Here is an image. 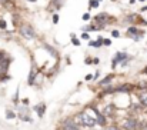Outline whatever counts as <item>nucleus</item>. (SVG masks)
Returning <instances> with one entry per match:
<instances>
[{
  "mask_svg": "<svg viewBox=\"0 0 147 130\" xmlns=\"http://www.w3.org/2000/svg\"><path fill=\"white\" fill-rule=\"evenodd\" d=\"M84 79H86V80H92V79H93V77H92V74H87V76H86V77H84Z\"/></svg>",
  "mask_w": 147,
  "mask_h": 130,
  "instance_id": "obj_27",
  "label": "nucleus"
},
{
  "mask_svg": "<svg viewBox=\"0 0 147 130\" xmlns=\"http://www.w3.org/2000/svg\"><path fill=\"white\" fill-rule=\"evenodd\" d=\"M94 20H96V23H97L100 27H103V26H106L107 22H109V14H107V13H100V14H97V16L94 17Z\"/></svg>",
  "mask_w": 147,
  "mask_h": 130,
  "instance_id": "obj_7",
  "label": "nucleus"
},
{
  "mask_svg": "<svg viewBox=\"0 0 147 130\" xmlns=\"http://www.w3.org/2000/svg\"><path fill=\"white\" fill-rule=\"evenodd\" d=\"M107 130H120V129H119L117 126H110V127H109Z\"/></svg>",
  "mask_w": 147,
  "mask_h": 130,
  "instance_id": "obj_26",
  "label": "nucleus"
},
{
  "mask_svg": "<svg viewBox=\"0 0 147 130\" xmlns=\"http://www.w3.org/2000/svg\"><path fill=\"white\" fill-rule=\"evenodd\" d=\"M140 1H144V0H140Z\"/></svg>",
  "mask_w": 147,
  "mask_h": 130,
  "instance_id": "obj_33",
  "label": "nucleus"
},
{
  "mask_svg": "<svg viewBox=\"0 0 147 130\" xmlns=\"http://www.w3.org/2000/svg\"><path fill=\"white\" fill-rule=\"evenodd\" d=\"M53 23H59V16H57V14L53 16Z\"/></svg>",
  "mask_w": 147,
  "mask_h": 130,
  "instance_id": "obj_22",
  "label": "nucleus"
},
{
  "mask_svg": "<svg viewBox=\"0 0 147 130\" xmlns=\"http://www.w3.org/2000/svg\"><path fill=\"white\" fill-rule=\"evenodd\" d=\"M82 37H83V39H84V40H87V39H89V35H87V33H86V32H84V33H83V35H82Z\"/></svg>",
  "mask_w": 147,
  "mask_h": 130,
  "instance_id": "obj_25",
  "label": "nucleus"
},
{
  "mask_svg": "<svg viewBox=\"0 0 147 130\" xmlns=\"http://www.w3.org/2000/svg\"><path fill=\"white\" fill-rule=\"evenodd\" d=\"M90 19H92V17H90L89 13H84V14H83V20H84V22H89Z\"/></svg>",
  "mask_w": 147,
  "mask_h": 130,
  "instance_id": "obj_18",
  "label": "nucleus"
},
{
  "mask_svg": "<svg viewBox=\"0 0 147 130\" xmlns=\"http://www.w3.org/2000/svg\"><path fill=\"white\" fill-rule=\"evenodd\" d=\"M129 60H130V57H129V56H127L126 53H117V54H116V57L113 59L111 67H116V66H117L119 63H121V64L124 66V64H126V63H127Z\"/></svg>",
  "mask_w": 147,
  "mask_h": 130,
  "instance_id": "obj_3",
  "label": "nucleus"
},
{
  "mask_svg": "<svg viewBox=\"0 0 147 130\" xmlns=\"http://www.w3.org/2000/svg\"><path fill=\"white\" fill-rule=\"evenodd\" d=\"M111 79H113V76L110 74V76H107L106 79H103V80L100 82V85H101V86H106L107 83H110V82H111Z\"/></svg>",
  "mask_w": 147,
  "mask_h": 130,
  "instance_id": "obj_14",
  "label": "nucleus"
},
{
  "mask_svg": "<svg viewBox=\"0 0 147 130\" xmlns=\"http://www.w3.org/2000/svg\"><path fill=\"white\" fill-rule=\"evenodd\" d=\"M111 35H113V37H119V36H120V33H119L117 30H113V33H111Z\"/></svg>",
  "mask_w": 147,
  "mask_h": 130,
  "instance_id": "obj_23",
  "label": "nucleus"
},
{
  "mask_svg": "<svg viewBox=\"0 0 147 130\" xmlns=\"http://www.w3.org/2000/svg\"><path fill=\"white\" fill-rule=\"evenodd\" d=\"M20 35L24 36L26 39H34V37H36L34 29H33L32 26H29V24H24V26L20 27Z\"/></svg>",
  "mask_w": 147,
  "mask_h": 130,
  "instance_id": "obj_2",
  "label": "nucleus"
},
{
  "mask_svg": "<svg viewBox=\"0 0 147 130\" xmlns=\"http://www.w3.org/2000/svg\"><path fill=\"white\" fill-rule=\"evenodd\" d=\"M3 57H4V54H3V51H0V60H1Z\"/></svg>",
  "mask_w": 147,
  "mask_h": 130,
  "instance_id": "obj_28",
  "label": "nucleus"
},
{
  "mask_svg": "<svg viewBox=\"0 0 147 130\" xmlns=\"http://www.w3.org/2000/svg\"><path fill=\"white\" fill-rule=\"evenodd\" d=\"M76 120H79V123L83 125V126H86V127H93L96 125V119H93L92 116H89V113H86V112L79 113V116L76 117Z\"/></svg>",
  "mask_w": 147,
  "mask_h": 130,
  "instance_id": "obj_1",
  "label": "nucleus"
},
{
  "mask_svg": "<svg viewBox=\"0 0 147 130\" xmlns=\"http://www.w3.org/2000/svg\"><path fill=\"white\" fill-rule=\"evenodd\" d=\"M0 1H6V0H0Z\"/></svg>",
  "mask_w": 147,
  "mask_h": 130,
  "instance_id": "obj_32",
  "label": "nucleus"
},
{
  "mask_svg": "<svg viewBox=\"0 0 147 130\" xmlns=\"http://www.w3.org/2000/svg\"><path fill=\"white\" fill-rule=\"evenodd\" d=\"M103 44H106V46H110V44H111V40H110V39H104V40H103Z\"/></svg>",
  "mask_w": 147,
  "mask_h": 130,
  "instance_id": "obj_21",
  "label": "nucleus"
},
{
  "mask_svg": "<svg viewBox=\"0 0 147 130\" xmlns=\"http://www.w3.org/2000/svg\"><path fill=\"white\" fill-rule=\"evenodd\" d=\"M98 3L100 1H97V0H90V7L92 9H96V7H98Z\"/></svg>",
  "mask_w": 147,
  "mask_h": 130,
  "instance_id": "obj_16",
  "label": "nucleus"
},
{
  "mask_svg": "<svg viewBox=\"0 0 147 130\" xmlns=\"http://www.w3.org/2000/svg\"><path fill=\"white\" fill-rule=\"evenodd\" d=\"M110 113H113V107H111V106H107V109H106V113H104V114H110Z\"/></svg>",
  "mask_w": 147,
  "mask_h": 130,
  "instance_id": "obj_20",
  "label": "nucleus"
},
{
  "mask_svg": "<svg viewBox=\"0 0 147 130\" xmlns=\"http://www.w3.org/2000/svg\"><path fill=\"white\" fill-rule=\"evenodd\" d=\"M0 29H6V23L3 20H0Z\"/></svg>",
  "mask_w": 147,
  "mask_h": 130,
  "instance_id": "obj_24",
  "label": "nucleus"
},
{
  "mask_svg": "<svg viewBox=\"0 0 147 130\" xmlns=\"http://www.w3.org/2000/svg\"><path fill=\"white\" fill-rule=\"evenodd\" d=\"M36 74H37V67H36V66H33V67H32V70H30V74H29V80H27V83H29V85H33V83H34Z\"/></svg>",
  "mask_w": 147,
  "mask_h": 130,
  "instance_id": "obj_9",
  "label": "nucleus"
},
{
  "mask_svg": "<svg viewBox=\"0 0 147 130\" xmlns=\"http://www.w3.org/2000/svg\"><path fill=\"white\" fill-rule=\"evenodd\" d=\"M147 10V6H144V7H142V12H146Z\"/></svg>",
  "mask_w": 147,
  "mask_h": 130,
  "instance_id": "obj_29",
  "label": "nucleus"
},
{
  "mask_svg": "<svg viewBox=\"0 0 147 130\" xmlns=\"http://www.w3.org/2000/svg\"><path fill=\"white\" fill-rule=\"evenodd\" d=\"M123 126H124L126 130H137L139 129V120H136V119H127Z\"/></svg>",
  "mask_w": 147,
  "mask_h": 130,
  "instance_id": "obj_6",
  "label": "nucleus"
},
{
  "mask_svg": "<svg viewBox=\"0 0 147 130\" xmlns=\"http://www.w3.org/2000/svg\"><path fill=\"white\" fill-rule=\"evenodd\" d=\"M61 130H79V126L76 122H73L71 119H64L61 123Z\"/></svg>",
  "mask_w": 147,
  "mask_h": 130,
  "instance_id": "obj_5",
  "label": "nucleus"
},
{
  "mask_svg": "<svg viewBox=\"0 0 147 130\" xmlns=\"http://www.w3.org/2000/svg\"><path fill=\"white\" fill-rule=\"evenodd\" d=\"M139 99H140L142 106H146V107H147V90H146V91H142V93L139 94Z\"/></svg>",
  "mask_w": 147,
  "mask_h": 130,
  "instance_id": "obj_11",
  "label": "nucleus"
},
{
  "mask_svg": "<svg viewBox=\"0 0 147 130\" xmlns=\"http://www.w3.org/2000/svg\"><path fill=\"white\" fill-rule=\"evenodd\" d=\"M93 110H94V113H96V116H97V119H96V125H98V126H104V125H106V117H104V114L100 113L97 109H93Z\"/></svg>",
  "mask_w": 147,
  "mask_h": 130,
  "instance_id": "obj_8",
  "label": "nucleus"
},
{
  "mask_svg": "<svg viewBox=\"0 0 147 130\" xmlns=\"http://www.w3.org/2000/svg\"><path fill=\"white\" fill-rule=\"evenodd\" d=\"M45 49H47V50H49V51H50V54H51V56H54V57L57 56V51H56L54 49H51V47H50L49 44H45Z\"/></svg>",
  "mask_w": 147,
  "mask_h": 130,
  "instance_id": "obj_15",
  "label": "nucleus"
},
{
  "mask_svg": "<svg viewBox=\"0 0 147 130\" xmlns=\"http://www.w3.org/2000/svg\"><path fill=\"white\" fill-rule=\"evenodd\" d=\"M137 130H139V129H137Z\"/></svg>",
  "mask_w": 147,
  "mask_h": 130,
  "instance_id": "obj_34",
  "label": "nucleus"
},
{
  "mask_svg": "<svg viewBox=\"0 0 147 130\" xmlns=\"http://www.w3.org/2000/svg\"><path fill=\"white\" fill-rule=\"evenodd\" d=\"M6 117H7V119H13V117H14V113L7 110V113H6Z\"/></svg>",
  "mask_w": 147,
  "mask_h": 130,
  "instance_id": "obj_19",
  "label": "nucleus"
},
{
  "mask_svg": "<svg viewBox=\"0 0 147 130\" xmlns=\"http://www.w3.org/2000/svg\"><path fill=\"white\" fill-rule=\"evenodd\" d=\"M71 37H73V40H71V42H73V44H74V46H80L79 39H76V37H74V35H71Z\"/></svg>",
  "mask_w": 147,
  "mask_h": 130,
  "instance_id": "obj_17",
  "label": "nucleus"
},
{
  "mask_svg": "<svg viewBox=\"0 0 147 130\" xmlns=\"http://www.w3.org/2000/svg\"><path fill=\"white\" fill-rule=\"evenodd\" d=\"M143 72H144V73H146V72H147V67H146V69H144V70H143Z\"/></svg>",
  "mask_w": 147,
  "mask_h": 130,
  "instance_id": "obj_30",
  "label": "nucleus"
},
{
  "mask_svg": "<svg viewBox=\"0 0 147 130\" xmlns=\"http://www.w3.org/2000/svg\"><path fill=\"white\" fill-rule=\"evenodd\" d=\"M34 110L37 112L39 117H43V114H45V112H46V104H45V103H39V104L34 107Z\"/></svg>",
  "mask_w": 147,
  "mask_h": 130,
  "instance_id": "obj_10",
  "label": "nucleus"
},
{
  "mask_svg": "<svg viewBox=\"0 0 147 130\" xmlns=\"http://www.w3.org/2000/svg\"><path fill=\"white\" fill-rule=\"evenodd\" d=\"M29 1H36V0H29Z\"/></svg>",
  "mask_w": 147,
  "mask_h": 130,
  "instance_id": "obj_31",
  "label": "nucleus"
},
{
  "mask_svg": "<svg viewBox=\"0 0 147 130\" xmlns=\"http://www.w3.org/2000/svg\"><path fill=\"white\" fill-rule=\"evenodd\" d=\"M130 89H131V86L126 85V86H119L117 89H114V91H129Z\"/></svg>",
  "mask_w": 147,
  "mask_h": 130,
  "instance_id": "obj_13",
  "label": "nucleus"
},
{
  "mask_svg": "<svg viewBox=\"0 0 147 130\" xmlns=\"http://www.w3.org/2000/svg\"><path fill=\"white\" fill-rule=\"evenodd\" d=\"M143 35H144V32H143V30H140V29H137V27H130V29L127 30V36H129V37H131V39H134L136 42H137V40H140Z\"/></svg>",
  "mask_w": 147,
  "mask_h": 130,
  "instance_id": "obj_4",
  "label": "nucleus"
},
{
  "mask_svg": "<svg viewBox=\"0 0 147 130\" xmlns=\"http://www.w3.org/2000/svg\"><path fill=\"white\" fill-rule=\"evenodd\" d=\"M103 40H104V39H103V37H98L97 40H96V42H90V46H93V47H100V46H101V44H103Z\"/></svg>",
  "mask_w": 147,
  "mask_h": 130,
  "instance_id": "obj_12",
  "label": "nucleus"
}]
</instances>
